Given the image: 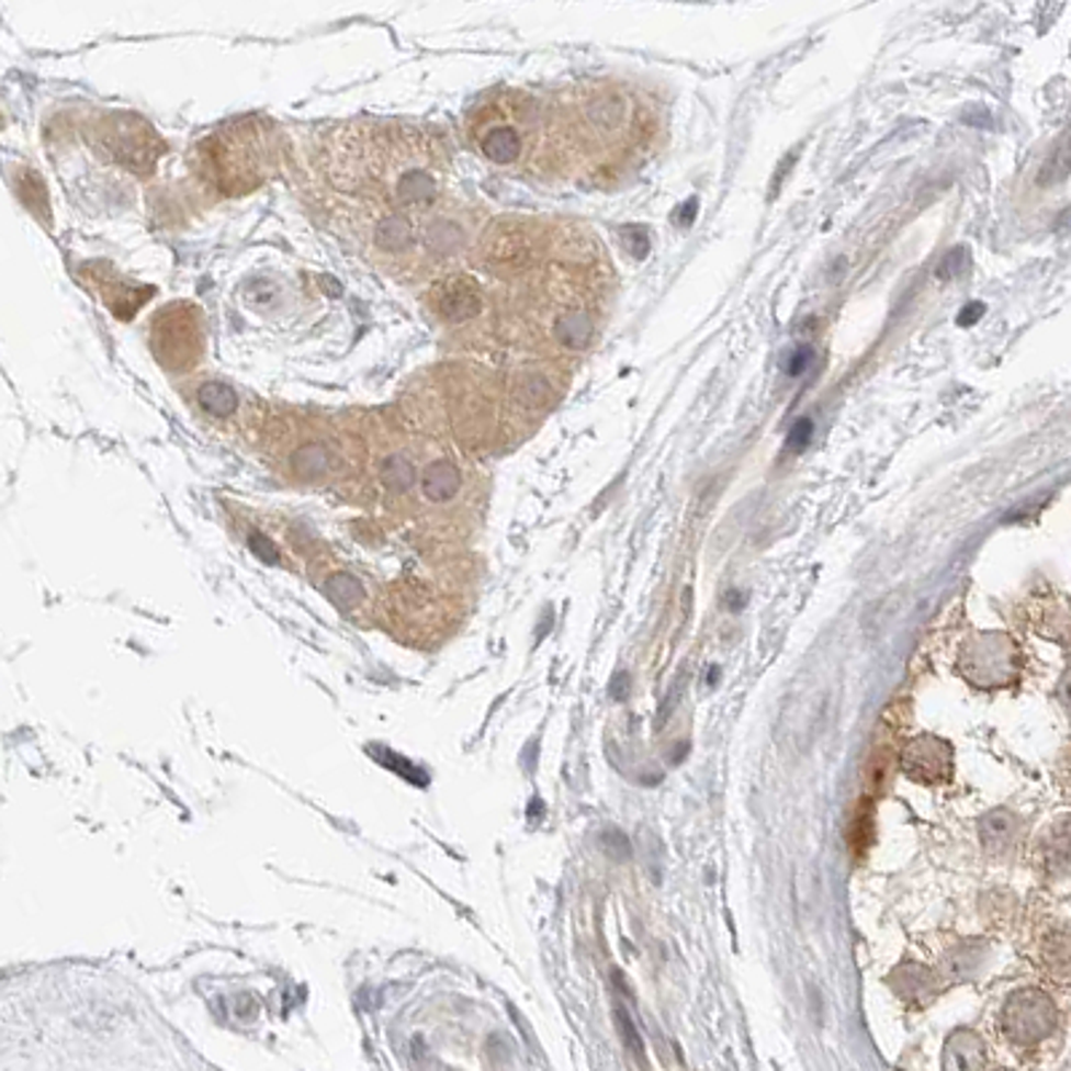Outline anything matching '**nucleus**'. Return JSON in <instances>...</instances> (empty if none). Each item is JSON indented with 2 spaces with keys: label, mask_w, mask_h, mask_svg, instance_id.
Wrapping results in <instances>:
<instances>
[{
  "label": "nucleus",
  "mask_w": 1071,
  "mask_h": 1071,
  "mask_svg": "<svg viewBox=\"0 0 1071 1071\" xmlns=\"http://www.w3.org/2000/svg\"><path fill=\"white\" fill-rule=\"evenodd\" d=\"M201 174L223 196H247L282 169V132L266 119H241L215 129L199 145Z\"/></svg>",
  "instance_id": "obj_2"
},
{
  "label": "nucleus",
  "mask_w": 1071,
  "mask_h": 1071,
  "mask_svg": "<svg viewBox=\"0 0 1071 1071\" xmlns=\"http://www.w3.org/2000/svg\"><path fill=\"white\" fill-rule=\"evenodd\" d=\"M812 421L809 418H803V421H799L793 426V431H790V437H788V450H803L809 446V440H812Z\"/></svg>",
  "instance_id": "obj_20"
},
{
  "label": "nucleus",
  "mask_w": 1071,
  "mask_h": 1071,
  "mask_svg": "<svg viewBox=\"0 0 1071 1071\" xmlns=\"http://www.w3.org/2000/svg\"><path fill=\"white\" fill-rule=\"evenodd\" d=\"M978 965H981L978 948L965 946V948H959V951H951L946 957V976L954 978V981H959V978L970 976V972L976 970Z\"/></svg>",
  "instance_id": "obj_16"
},
{
  "label": "nucleus",
  "mask_w": 1071,
  "mask_h": 1071,
  "mask_svg": "<svg viewBox=\"0 0 1071 1071\" xmlns=\"http://www.w3.org/2000/svg\"><path fill=\"white\" fill-rule=\"evenodd\" d=\"M431 312L440 316L442 322H450V325H464V322L474 319L483 308V292H480V284L474 282L472 277H464V273H453V277L440 279V282L431 288L429 295Z\"/></svg>",
  "instance_id": "obj_8"
},
{
  "label": "nucleus",
  "mask_w": 1071,
  "mask_h": 1071,
  "mask_svg": "<svg viewBox=\"0 0 1071 1071\" xmlns=\"http://www.w3.org/2000/svg\"><path fill=\"white\" fill-rule=\"evenodd\" d=\"M268 450L277 459V469L282 474L301 480V483H319V480L332 477L335 466L340 464L338 450L343 448H335L332 435L327 429L290 421L284 429H271Z\"/></svg>",
  "instance_id": "obj_5"
},
{
  "label": "nucleus",
  "mask_w": 1071,
  "mask_h": 1071,
  "mask_svg": "<svg viewBox=\"0 0 1071 1071\" xmlns=\"http://www.w3.org/2000/svg\"><path fill=\"white\" fill-rule=\"evenodd\" d=\"M812 357H814V351H812V349H807V346H801V349L796 351L793 357H790V362H788V373H790V375H799V373H803V370L809 368V362H812Z\"/></svg>",
  "instance_id": "obj_22"
},
{
  "label": "nucleus",
  "mask_w": 1071,
  "mask_h": 1071,
  "mask_svg": "<svg viewBox=\"0 0 1071 1071\" xmlns=\"http://www.w3.org/2000/svg\"><path fill=\"white\" fill-rule=\"evenodd\" d=\"M1045 957L1052 967H1071V933H1052L1045 943Z\"/></svg>",
  "instance_id": "obj_17"
},
{
  "label": "nucleus",
  "mask_w": 1071,
  "mask_h": 1071,
  "mask_svg": "<svg viewBox=\"0 0 1071 1071\" xmlns=\"http://www.w3.org/2000/svg\"><path fill=\"white\" fill-rule=\"evenodd\" d=\"M981 314H983V306H978V303H976V306H972V308L967 306L965 312L959 314V322H961V325H976V319H978V316H981Z\"/></svg>",
  "instance_id": "obj_24"
},
{
  "label": "nucleus",
  "mask_w": 1071,
  "mask_h": 1071,
  "mask_svg": "<svg viewBox=\"0 0 1071 1071\" xmlns=\"http://www.w3.org/2000/svg\"><path fill=\"white\" fill-rule=\"evenodd\" d=\"M602 849H606L608 855L617 857V860H622V857L630 855V844H627V838L617 831L606 833V836H602Z\"/></svg>",
  "instance_id": "obj_21"
},
{
  "label": "nucleus",
  "mask_w": 1071,
  "mask_h": 1071,
  "mask_svg": "<svg viewBox=\"0 0 1071 1071\" xmlns=\"http://www.w3.org/2000/svg\"><path fill=\"white\" fill-rule=\"evenodd\" d=\"M196 405L204 413H210V416L223 418V416H230V413H236L239 397H236L234 388L225 386V383L210 381V383H201V388L196 392Z\"/></svg>",
  "instance_id": "obj_13"
},
{
  "label": "nucleus",
  "mask_w": 1071,
  "mask_h": 1071,
  "mask_svg": "<svg viewBox=\"0 0 1071 1071\" xmlns=\"http://www.w3.org/2000/svg\"><path fill=\"white\" fill-rule=\"evenodd\" d=\"M903 771L922 782L951 780V745L933 734L916 736L903 751Z\"/></svg>",
  "instance_id": "obj_9"
},
{
  "label": "nucleus",
  "mask_w": 1071,
  "mask_h": 1071,
  "mask_svg": "<svg viewBox=\"0 0 1071 1071\" xmlns=\"http://www.w3.org/2000/svg\"><path fill=\"white\" fill-rule=\"evenodd\" d=\"M965 249H954L951 255H946V260H943L940 268H937V277L940 279H954V277H959L961 271L967 268V258H965Z\"/></svg>",
  "instance_id": "obj_18"
},
{
  "label": "nucleus",
  "mask_w": 1071,
  "mask_h": 1071,
  "mask_svg": "<svg viewBox=\"0 0 1071 1071\" xmlns=\"http://www.w3.org/2000/svg\"><path fill=\"white\" fill-rule=\"evenodd\" d=\"M1042 863L1052 879L1071 876V818L1058 820L1042 844Z\"/></svg>",
  "instance_id": "obj_12"
},
{
  "label": "nucleus",
  "mask_w": 1071,
  "mask_h": 1071,
  "mask_svg": "<svg viewBox=\"0 0 1071 1071\" xmlns=\"http://www.w3.org/2000/svg\"><path fill=\"white\" fill-rule=\"evenodd\" d=\"M989 1069V1050L976 1031H954L943 1050V1071H985Z\"/></svg>",
  "instance_id": "obj_10"
},
{
  "label": "nucleus",
  "mask_w": 1071,
  "mask_h": 1071,
  "mask_svg": "<svg viewBox=\"0 0 1071 1071\" xmlns=\"http://www.w3.org/2000/svg\"><path fill=\"white\" fill-rule=\"evenodd\" d=\"M541 111L520 91H496L472 108L466 119L469 143L493 167H520L541 145Z\"/></svg>",
  "instance_id": "obj_3"
},
{
  "label": "nucleus",
  "mask_w": 1071,
  "mask_h": 1071,
  "mask_svg": "<svg viewBox=\"0 0 1071 1071\" xmlns=\"http://www.w3.org/2000/svg\"><path fill=\"white\" fill-rule=\"evenodd\" d=\"M1058 1010L1045 991L1024 989L1004 1004L1002 1026L1015 1045H1037L1056 1031Z\"/></svg>",
  "instance_id": "obj_6"
},
{
  "label": "nucleus",
  "mask_w": 1071,
  "mask_h": 1071,
  "mask_svg": "<svg viewBox=\"0 0 1071 1071\" xmlns=\"http://www.w3.org/2000/svg\"><path fill=\"white\" fill-rule=\"evenodd\" d=\"M898 978H903V985H898L903 996H924L927 991H935L933 972H927L924 967H900Z\"/></svg>",
  "instance_id": "obj_15"
},
{
  "label": "nucleus",
  "mask_w": 1071,
  "mask_h": 1071,
  "mask_svg": "<svg viewBox=\"0 0 1071 1071\" xmlns=\"http://www.w3.org/2000/svg\"><path fill=\"white\" fill-rule=\"evenodd\" d=\"M327 595H330L335 602H340V606H346V608L357 606V602H362V598H364L362 584H359L354 576H349V574H335L332 579L327 582Z\"/></svg>",
  "instance_id": "obj_14"
},
{
  "label": "nucleus",
  "mask_w": 1071,
  "mask_h": 1071,
  "mask_svg": "<svg viewBox=\"0 0 1071 1071\" xmlns=\"http://www.w3.org/2000/svg\"><path fill=\"white\" fill-rule=\"evenodd\" d=\"M327 180L364 206L435 210L442 201L448 156L440 139L397 124H346L327 143Z\"/></svg>",
  "instance_id": "obj_1"
},
{
  "label": "nucleus",
  "mask_w": 1071,
  "mask_h": 1071,
  "mask_svg": "<svg viewBox=\"0 0 1071 1071\" xmlns=\"http://www.w3.org/2000/svg\"><path fill=\"white\" fill-rule=\"evenodd\" d=\"M1021 833H1024V825H1021V820L1015 818L1013 812H1007V809H996V812L985 814L981 820L983 847L996 857L1013 852L1015 844L1021 842Z\"/></svg>",
  "instance_id": "obj_11"
},
{
  "label": "nucleus",
  "mask_w": 1071,
  "mask_h": 1071,
  "mask_svg": "<svg viewBox=\"0 0 1071 1071\" xmlns=\"http://www.w3.org/2000/svg\"><path fill=\"white\" fill-rule=\"evenodd\" d=\"M150 351L167 373H191L206 351L204 314L196 303L174 301L154 314L148 327Z\"/></svg>",
  "instance_id": "obj_4"
},
{
  "label": "nucleus",
  "mask_w": 1071,
  "mask_h": 1071,
  "mask_svg": "<svg viewBox=\"0 0 1071 1071\" xmlns=\"http://www.w3.org/2000/svg\"><path fill=\"white\" fill-rule=\"evenodd\" d=\"M418 491L429 507H450L459 498H464L466 491V469L453 459V455L435 450L426 455L418 474Z\"/></svg>",
  "instance_id": "obj_7"
},
{
  "label": "nucleus",
  "mask_w": 1071,
  "mask_h": 1071,
  "mask_svg": "<svg viewBox=\"0 0 1071 1071\" xmlns=\"http://www.w3.org/2000/svg\"><path fill=\"white\" fill-rule=\"evenodd\" d=\"M617 1018H619V1028H622V1034H624V1042L630 1045L632 1052H635L638 1058H643V1045H641V1037H638V1031H635V1026H632L630 1015H627L624 1010L619 1007V1010H617Z\"/></svg>",
  "instance_id": "obj_19"
},
{
  "label": "nucleus",
  "mask_w": 1071,
  "mask_h": 1071,
  "mask_svg": "<svg viewBox=\"0 0 1071 1071\" xmlns=\"http://www.w3.org/2000/svg\"><path fill=\"white\" fill-rule=\"evenodd\" d=\"M1058 699H1061V704H1063V710L1071 715V669L1067 675L1061 678V684H1058Z\"/></svg>",
  "instance_id": "obj_23"
}]
</instances>
